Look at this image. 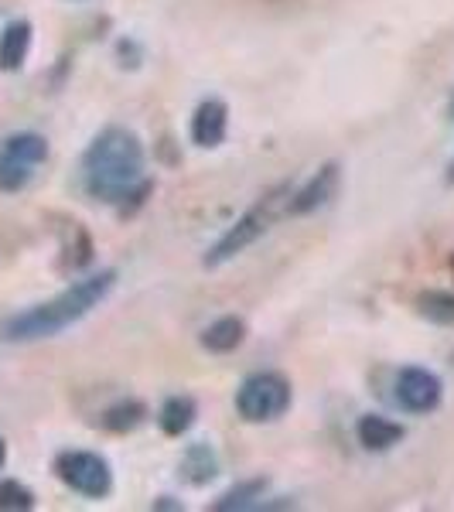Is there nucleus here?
Masks as SVG:
<instances>
[{
    "mask_svg": "<svg viewBox=\"0 0 454 512\" xmlns=\"http://www.w3.org/2000/svg\"><path fill=\"white\" fill-rule=\"evenodd\" d=\"M35 178V168L24 161H14V158H4L0 154V192H21V188H28V181Z\"/></svg>",
    "mask_w": 454,
    "mask_h": 512,
    "instance_id": "obj_19",
    "label": "nucleus"
},
{
    "mask_svg": "<svg viewBox=\"0 0 454 512\" xmlns=\"http://www.w3.org/2000/svg\"><path fill=\"white\" fill-rule=\"evenodd\" d=\"M243 338H246V321L236 315H222L202 332V349L212 355H229L243 345Z\"/></svg>",
    "mask_w": 454,
    "mask_h": 512,
    "instance_id": "obj_10",
    "label": "nucleus"
},
{
    "mask_svg": "<svg viewBox=\"0 0 454 512\" xmlns=\"http://www.w3.org/2000/svg\"><path fill=\"white\" fill-rule=\"evenodd\" d=\"M117 287V270H99L76 280L72 287H65L62 294L48 297V301L35 304V308L21 311V315L4 321V338L7 342H41V338H55L65 328H72L76 321H82L93 308L110 297V291Z\"/></svg>",
    "mask_w": 454,
    "mask_h": 512,
    "instance_id": "obj_2",
    "label": "nucleus"
},
{
    "mask_svg": "<svg viewBox=\"0 0 454 512\" xmlns=\"http://www.w3.org/2000/svg\"><path fill=\"white\" fill-rule=\"evenodd\" d=\"M287 198H291V185H277L274 192L260 195L257 202H253L250 209H246L243 216H239L233 226L209 246V253H205V260H202L205 267L209 270L226 267L229 260H236L239 253L250 250L260 236H267L280 212H287Z\"/></svg>",
    "mask_w": 454,
    "mask_h": 512,
    "instance_id": "obj_3",
    "label": "nucleus"
},
{
    "mask_svg": "<svg viewBox=\"0 0 454 512\" xmlns=\"http://www.w3.org/2000/svg\"><path fill=\"white\" fill-rule=\"evenodd\" d=\"M31 24L18 18L11 21L4 28V35H0V69L4 72H18L24 62H28V52H31Z\"/></svg>",
    "mask_w": 454,
    "mask_h": 512,
    "instance_id": "obj_11",
    "label": "nucleus"
},
{
    "mask_svg": "<svg viewBox=\"0 0 454 512\" xmlns=\"http://www.w3.org/2000/svg\"><path fill=\"white\" fill-rule=\"evenodd\" d=\"M448 120L454 123V89H451V99H448Z\"/></svg>",
    "mask_w": 454,
    "mask_h": 512,
    "instance_id": "obj_22",
    "label": "nucleus"
},
{
    "mask_svg": "<svg viewBox=\"0 0 454 512\" xmlns=\"http://www.w3.org/2000/svg\"><path fill=\"white\" fill-rule=\"evenodd\" d=\"M144 420H147V407H144V400H134V396L117 400L113 407L103 410V427L110 434H130V431H137Z\"/></svg>",
    "mask_w": 454,
    "mask_h": 512,
    "instance_id": "obj_16",
    "label": "nucleus"
},
{
    "mask_svg": "<svg viewBox=\"0 0 454 512\" xmlns=\"http://www.w3.org/2000/svg\"><path fill=\"white\" fill-rule=\"evenodd\" d=\"M356 437L366 451L383 454V451L396 448V444L407 437V427L396 424V420H390V417H383V414H362L359 424H356Z\"/></svg>",
    "mask_w": 454,
    "mask_h": 512,
    "instance_id": "obj_9",
    "label": "nucleus"
},
{
    "mask_svg": "<svg viewBox=\"0 0 454 512\" xmlns=\"http://www.w3.org/2000/svg\"><path fill=\"white\" fill-rule=\"evenodd\" d=\"M414 308H417V315L427 318L431 325L454 328V291H420Z\"/></svg>",
    "mask_w": 454,
    "mask_h": 512,
    "instance_id": "obj_17",
    "label": "nucleus"
},
{
    "mask_svg": "<svg viewBox=\"0 0 454 512\" xmlns=\"http://www.w3.org/2000/svg\"><path fill=\"white\" fill-rule=\"evenodd\" d=\"M192 144L202 151H216L229 134V106L222 99H202L192 113Z\"/></svg>",
    "mask_w": 454,
    "mask_h": 512,
    "instance_id": "obj_8",
    "label": "nucleus"
},
{
    "mask_svg": "<svg viewBox=\"0 0 454 512\" xmlns=\"http://www.w3.org/2000/svg\"><path fill=\"white\" fill-rule=\"evenodd\" d=\"M181 475L192 485L212 482V478L219 475V454L212 451V444H205V441L188 444V451L181 454Z\"/></svg>",
    "mask_w": 454,
    "mask_h": 512,
    "instance_id": "obj_13",
    "label": "nucleus"
},
{
    "mask_svg": "<svg viewBox=\"0 0 454 512\" xmlns=\"http://www.w3.org/2000/svg\"><path fill=\"white\" fill-rule=\"evenodd\" d=\"M263 492H267V478H246V482L233 485L229 492H222L212 509L216 512H243V509H263Z\"/></svg>",
    "mask_w": 454,
    "mask_h": 512,
    "instance_id": "obj_14",
    "label": "nucleus"
},
{
    "mask_svg": "<svg viewBox=\"0 0 454 512\" xmlns=\"http://www.w3.org/2000/svg\"><path fill=\"white\" fill-rule=\"evenodd\" d=\"M82 188L89 198L106 205H140L151 192L144 178V144L134 130L106 127L93 137L82 154Z\"/></svg>",
    "mask_w": 454,
    "mask_h": 512,
    "instance_id": "obj_1",
    "label": "nucleus"
},
{
    "mask_svg": "<svg viewBox=\"0 0 454 512\" xmlns=\"http://www.w3.org/2000/svg\"><path fill=\"white\" fill-rule=\"evenodd\" d=\"M393 396L400 403V410L407 414H434L444 400V383L441 376L431 373L424 366H407L396 373V383H393Z\"/></svg>",
    "mask_w": 454,
    "mask_h": 512,
    "instance_id": "obj_6",
    "label": "nucleus"
},
{
    "mask_svg": "<svg viewBox=\"0 0 454 512\" xmlns=\"http://www.w3.org/2000/svg\"><path fill=\"white\" fill-rule=\"evenodd\" d=\"M0 154H4V158L31 164V168H38V164L48 158V140L41 137V134H31V130H21V134L4 137V144H0Z\"/></svg>",
    "mask_w": 454,
    "mask_h": 512,
    "instance_id": "obj_15",
    "label": "nucleus"
},
{
    "mask_svg": "<svg viewBox=\"0 0 454 512\" xmlns=\"http://www.w3.org/2000/svg\"><path fill=\"white\" fill-rule=\"evenodd\" d=\"M448 185H454V161L448 164Z\"/></svg>",
    "mask_w": 454,
    "mask_h": 512,
    "instance_id": "obj_23",
    "label": "nucleus"
},
{
    "mask_svg": "<svg viewBox=\"0 0 454 512\" xmlns=\"http://www.w3.org/2000/svg\"><path fill=\"white\" fill-rule=\"evenodd\" d=\"M195 417H198V403L192 400V396H185V393L168 396V400L161 403V410H158V424H161V431L168 437L188 434V431H192V424H195Z\"/></svg>",
    "mask_w": 454,
    "mask_h": 512,
    "instance_id": "obj_12",
    "label": "nucleus"
},
{
    "mask_svg": "<svg viewBox=\"0 0 454 512\" xmlns=\"http://www.w3.org/2000/svg\"><path fill=\"white\" fill-rule=\"evenodd\" d=\"M35 509V492L18 478H0V512H31Z\"/></svg>",
    "mask_w": 454,
    "mask_h": 512,
    "instance_id": "obj_18",
    "label": "nucleus"
},
{
    "mask_svg": "<svg viewBox=\"0 0 454 512\" xmlns=\"http://www.w3.org/2000/svg\"><path fill=\"white\" fill-rule=\"evenodd\" d=\"M338 185H342V168H338L335 161L321 164L301 188H291L287 216H311V212L325 209V205L338 195Z\"/></svg>",
    "mask_w": 454,
    "mask_h": 512,
    "instance_id": "obj_7",
    "label": "nucleus"
},
{
    "mask_svg": "<svg viewBox=\"0 0 454 512\" xmlns=\"http://www.w3.org/2000/svg\"><path fill=\"white\" fill-rule=\"evenodd\" d=\"M154 509H181V502H168V499H161V502H154Z\"/></svg>",
    "mask_w": 454,
    "mask_h": 512,
    "instance_id": "obj_21",
    "label": "nucleus"
},
{
    "mask_svg": "<svg viewBox=\"0 0 454 512\" xmlns=\"http://www.w3.org/2000/svg\"><path fill=\"white\" fill-rule=\"evenodd\" d=\"M4 465H7V441L0 437V472H4Z\"/></svg>",
    "mask_w": 454,
    "mask_h": 512,
    "instance_id": "obj_20",
    "label": "nucleus"
},
{
    "mask_svg": "<svg viewBox=\"0 0 454 512\" xmlns=\"http://www.w3.org/2000/svg\"><path fill=\"white\" fill-rule=\"evenodd\" d=\"M55 475L82 499H106L113 492V468L96 451H62L55 458Z\"/></svg>",
    "mask_w": 454,
    "mask_h": 512,
    "instance_id": "obj_5",
    "label": "nucleus"
},
{
    "mask_svg": "<svg viewBox=\"0 0 454 512\" xmlns=\"http://www.w3.org/2000/svg\"><path fill=\"white\" fill-rule=\"evenodd\" d=\"M291 407V379L280 373H253L236 390V414L246 424H270Z\"/></svg>",
    "mask_w": 454,
    "mask_h": 512,
    "instance_id": "obj_4",
    "label": "nucleus"
}]
</instances>
